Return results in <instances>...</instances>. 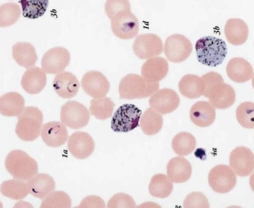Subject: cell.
<instances>
[{
  "label": "cell",
  "mask_w": 254,
  "mask_h": 208,
  "mask_svg": "<svg viewBox=\"0 0 254 208\" xmlns=\"http://www.w3.org/2000/svg\"><path fill=\"white\" fill-rule=\"evenodd\" d=\"M60 119L62 122L70 128L77 129L85 126L90 119V112L81 103L69 101L61 107Z\"/></svg>",
  "instance_id": "cell-6"
},
{
  "label": "cell",
  "mask_w": 254,
  "mask_h": 208,
  "mask_svg": "<svg viewBox=\"0 0 254 208\" xmlns=\"http://www.w3.org/2000/svg\"><path fill=\"white\" fill-rule=\"evenodd\" d=\"M224 33L230 43L234 45H240L247 41L249 28L243 20L240 18H230L226 22Z\"/></svg>",
  "instance_id": "cell-24"
},
{
  "label": "cell",
  "mask_w": 254,
  "mask_h": 208,
  "mask_svg": "<svg viewBox=\"0 0 254 208\" xmlns=\"http://www.w3.org/2000/svg\"><path fill=\"white\" fill-rule=\"evenodd\" d=\"M142 111L131 104L120 106L113 114L111 121L112 129L116 132H129L139 125Z\"/></svg>",
  "instance_id": "cell-5"
},
{
  "label": "cell",
  "mask_w": 254,
  "mask_h": 208,
  "mask_svg": "<svg viewBox=\"0 0 254 208\" xmlns=\"http://www.w3.org/2000/svg\"><path fill=\"white\" fill-rule=\"evenodd\" d=\"M114 106L112 99L104 96L92 99L89 109L91 114L97 119L105 120L112 115Z\"/></svg>",
  "instance_id": "cell-32"
},
{
  "label": "cell",
  "mask_w": 254,
  "mask_h": 208,
  "mask_svg": "<svg viewBox=\"0 0 254 208\" xmlns=\"http://www.w3.org/2000/svg\"><path fill=\"white\" fill-rule=\"evenodd\" d=\"M192 50V45L190 40L181 34H174L166 39L164 52L170 61L180 63L186 60Z\"/></svg>",
  "instance_id": "cell-8"
},
{
  "label": "cell",
  "mask_w": 254,
  "mask_h": 208,
  "mask_svg": "<svg viewBox=\"0 0 254 208\" xmlns=\"http://www.w3.org/2000/svg\"><path fill=\"white\" fill-rule=\"evenodd\" d=\"M47 83V76L43 69L31 67L24 73L21 81L23 89L27 93L36 95L44 89Z\"/></svg>",
  "instance_id": "cell-19"
},
{
  "label": "cell",
  "mask_w": 254,
  "mask_h": 208,
  "mask_svg": "<svg viewBox=\"0 0 254 208\" xmlns=\"http://www.w3.org/2000/svg\"><path fill=\"white\" fill-rule=\"evenodd\" d=\"M41 135L45 143L51 147L63 145L68 138L65 125L59 121H50L44 124L41 128Z\"/></svg>",
  "instance_id": "cell-17"
},
{
  "label": "cell",
  "mask_w": 254,
  "mask_h": 208,
  "mask_svg": "<svg viewBox=\"0 0 254 208\" xmlns=\"http://www.w3.org/2000/svg\"><path fill=\"white\" fill-rule=\"evenodd\" d=\"M22 15L29 19H36L46 11L49 0H20Z\"/></svg>",
  "instance_id": "cell-34"
},
{
  "label": "cell",
  "mask_w": 254,
  "mask_h": 208,
  "mask_svg": "<svg viewBox=\"0 0 254 208\" xmlns=\"http://www.w3.org/2000/svg\"><path fill=\"white\" fill-rule=\"evenodd\" d=\"M5 167L15 179L27 181L38 171L36 160L25 152L16 149L10 151L5 160Z\"/></svg>",
  "instance_id": "cell-3"
},
{
  "label": "cell",
  "mask_w": 254,
  "mask_h": 208,
  "mask_svg": "<svg viewBox=\"0 0 254 208\" xmlns=\"http://www.w3.org/2000/svg\"><path fill=\"white\" fill-rule=\"evenodd\" d=\"M70 60L68 50L63 47H56L48 50L43 55L41 66L46 73L57 74L65 69Z\"/></svg>",
  "instance_id": "cell-11"
},
{
  "label": "cell",
  "mask_w": 254,
  "mask_h": 208,
  "mask_svg": "<svg viewBox=\"0 0 254 208\" xmlns=\"http://www.w3.org/2000/svg\"><path fill=\"white\" fill-rule=\"evenodd\" d=\"M84 91L93 98L105 96L110 89V83L101 72L90 71L86 72L81 81Z\"/></svg>",
  "instance_id": "cell-12"
},
{
  "label": "cell",
  "mask_w": 254,
  "mask_h": 208,
  "mask_svg": "<svg viewBox=\"0 0 254 208\" xmlns=\"http://www.w3.org/2000/svg\"><path fill=\"white\" fill-rule=\"evenodd\" d=\"M163 45L161 39L153 33L138 35L132 45L135 55L141 59H148L162 54Z\"/></svg>",
  "instance_id": "cell-10"
},
{
  "label": "cell",
  "mask_w": 254,
  "mask_h": 208,
  "mask_svg": "<svg viewBox=\"0 0 254 208\" xmlns=\"http://www.w3.org/2000/svg\"><path fill=\"white\" fill-rule=\"evenodd\" d=\"M12 54L15 61L26 69L34 66L38 60L34 47L28 42H18L14 44Z\"/></svg>",
  "instance_id": "cell-26"
},
{
  "label": "cell",
  "mask_w": 254,
  "mask_h": 208,
  "mask_svg": "<svg viewBox=\"0 0 254 208\" xmlns=\"http://www.w3.org/2000/svg\"><path fill=\"white\" fill-rule=\"evenodd\" d=\"M195 48L198 61L209 67H216L222 64L227 53L225 42L211 36H204L197 40Z\"/></svg>",
  "instance_id": "cell-1"
},
{
  "label": "cell",
  "mask_w": 254,
  "mask_h": 208,
  "mask_svg": "<svg viewBox=\"0 0 254 208\" xmlns=\"http://www.w3.org/2000/svg\"><path fill=\"white\" fill-rule=\"evenodd\" d=\"M71 201L63 191H53L43 199L41 208H70Z\"/></svg>",
  "instance_id": "cell-37"
},
{
  "label": "cell",
  "mask_w": 254,
  "mask_h": 208,
  "mask_svg": "<svg viewBox=\"0 0 254 208\" xmlns=\"http://www.w3.org/2000/svg\"><path fill=\"white\" fill-rule=\"evenodd\" d=\"M215 108L208 102L198 101L191 107L190 117L196 125L205 127L210 125L215 119Z\"/></svg>",
  "instance_id": "cell-22"
},
{
  "label": "cell",
  "mask_w": 254,
  "mask_h": 208,
  "mask_svg": "<svg viewBox=\"0 0 254 208\" xmlns=\"http://www.w3.org/2000/svg\"><path fill=\"white\" fill-rule=\"evenodd\" d=\"M169 65L167 61L161 57L148 59L142 65L141 73L142 77L150 82H158L168 74Z\"/></svg>",
  "instance_id": "cell-20"
},
{
  "label": "cell",
  "mask_w": 254,
  "mask_h": 208,
  "mask_svg": "<svg viewBox=\"0 0 254 208\" xmlns=\"http://www.w3.org/2000/svg\"><path fill=\"white\" fill-rule=\"evenodd\" d=\"M141 129L147 135H154L160 131L163 125L161 114L152 108H148L141 116Z\"/></svg>",
  "instance_id": "cell-30"
},
{
  "label": "cell",
  "mask_w": 254,
  "mask_h": 208,
  "mask_svg": "<svg viewBox=\"0 0 254 208\" xmlns=\"http://www.w3.org/2000/svg\"><path fill=\"white\" fill-rule=\"evenodd\" d=\"M236 179L233 170L226 165L215 166L208 174L209 186L218 193H226L231 191L236 185Z\"/></svg>",
  "instance_id": "cell-9"
},
{
  "label": "cell",
  "mask_w": 254,
  "mask_h": 208,
  "mask_svg": "<svg viewBox=\"0 0 254 208\" xmlns=\"http://www.w3.org/2000/svg\"><path fill=\"white\" fill-rule=\"evenodd\" d=\"M2 205L1 204V203L0 201V208H2Z\"/></svg>",
  "instance_id": "cell-43"
},
{
  "label": "cell",
  "mask_w": 254,
  "mask_h": 208,
  "mask_svg": "<svg viewBox=\"0 0 254 208\" xmlns=\"http://www.w3.org/2000/svg\"><path fill=\"white\" fill-rule=\"evenodd\" d=\"M180 102V98L175 91L164 88L152 94L149 104L151 108L164 114L174 111L178 107Z\"/></svg>",
  "instance_id": "cell-13"
},
{
  "label": "cell",
  "mask_w": 254,
  "mask_h": 208,
  "mask_svg": "<svg viewBox=\"0 0 254 208\" xmlns=\"http://www.w3.org/2000/svg\"><path fill=\"white\" fill-rule=\"evenodd\" d=\"M204 86L203 96L207 98L210 90L216 84L224 82L222 77L218 73L210 72L203 75L201 77Z\"/></svg>",
  "instance_id": "cell-41"
},
{
  "label": "cell",
  "mask_w": 254,
  "mask_h": 208,
  "mask_svg": "<svg viewBox=\"0 0 254 208\" xmlns=\"http://www.w3.org/2000/svg\"><path fill=\"white\" fill-rule=\"evenodd\" d=\"M149 192L151 195L159 198L168 197L173 189V185L168 176L159 174L154 175L149 185Z\"/></svg>",
  "instance_id": "cell-31"
},
{
  "label": "cell",
  "mask_w": 254,
  "mask_h": 208,
  "mask_svg": "<svg viewBox=\"0 0 254 208\" xmlns=\"http://www.w3.org/2000/svg\"><path fill=\"white\" fill-rule=\"evenodd\" d=\"M0 192L3 196L15 200L23 199L29 193L27 182L15 179L3 182Z\"/></svg>",
  "instance_id": "cell-29"
},
{
  "label": "cell",
  "mask_w": 254,
  "mask_h": 208,
  "mask_svg": "<svg viewBox=\"0 0 254 208\" xmlns=\"http://www.w3.org/2000/svg\"><path fill=\"white\" fill-rule=\"evenodd\" d=\"M129 0H106L105 12L110 19L117 13L124 10H130Z\"/></svg>",
  "instance_id": "cell-38"
},
{
  "label": "cell",
  "mask_w": 254,
  "mask_h": 208,
  "mask_svg": "<svg viewBox=\"0 0 254 208\" xmlns=\"http://www.w3.org/2000/svg\"><path fill=\"white\" fill-rule=\"evenodd\" d=\"M236 118L243 127L253 129L254 127V104L251 102L241 104L237 108Z\"/></svg>",
  "instance_id": "cell-36"
},
{
  "label": "cell",
  "mask_w": 254,
  "mask_h": 208,
  "mask_svg": "<svg viewBox=\"0 0 254 208\" xmlns=\"http://www.w3.org/2000/svg\"><path fill=\"white\" fill-rule=\"evenodd\" d=\"M181 94L189 99H196L202 96L204 86L201 78L196 75L188 74L184 76L179 83Z\"/></svg>",
  "instance_id": "cell-28"
},
{
  "label": "cell",
  "mask_w": 254,
  "mask_h": 208,
  "mask_svg": "<svg viewBox=\"0 0 254 208\" xmlns=\"http://www.w3.org/2000/svg\"><path fill=\"white\" fill-rule=\"evenodd\" d=\"M21 13L20 7L16 3L9 2L0 5V27H7L15 23Z\"/></svg>",
  "instance_id": "cell-35"
},
{
  "label": "cell",
  "mask_w": 254,
  "mask_h": 208,
  "mask_svg": "<svg viewBox=\"0 0 254 208\" xmlns=\"http://www.w3.org/2000/svg\"><path fill=\"white\" fill-rule=\"evenodd\" d=\"M207 98L214 108L225 109L233 104L236 94L231 86L222 82L216 84L210 90Z\"/></svg>",
  "instance_id": "cell-16"
},
{
  "label": "cell",
  "mask_w": 254,
  "mask_h": 208,
  "mask_svg": "<svg viewBox=\"0 0 254 208\" xmlns=\"http://www.w3.org/2000/svg\"><path fill=\"white\" fill-rule=\"evenodd\" d=\"M174 152L180 156H187L195 148L196 140L191 133L181 132L174 136L172 142Z\"/></svg>",
  "instance_id": "cell-33"
},
{
  "label": "cell",
  "mask_w": 254,
  "mask_h": 208,
  "mask_svg": "<svg viewBox=\"0 0 254 208\" xmlns=\"http://www.w3.org/2000/svg\"><path fill=\"white\" fill-rule=\"evenodd\" d=\"M167 171L168 178L172 182L181 183L190 179L192 168L190 163L186 159L176 157L169 161Z\"/></svg>",
  "instance_id": "cell-25"
},
{
  "label": "cell",
  "mask_w": 254,
  "mask_h": 208,
  "mask_svg": "<svg viewBox=\"0 0 254 208\" xmlns=\"http://www.w3.org/2000/svg\"><path fill=\"white\" fill-rule=\"evenodd\" d=\"M53 86L57 95L64 99L74 97L79 88L76 77L68 71H63L57 74L53 80Z\"/></svg>",
  "instance_id": "cell-18"
},
{
  "label": "cell",
  "mask_w": 254,
  "mask_h": 208,
  "mask_svg": "<svg viewBox=\"0 0 254 208\" xmlns=\"http://www.w3.org/2000/svg\"><path fill=\"white\" fill-rule=\"evenodd\" d=\"M184 208H209L206 197L201 193L193 192L186 198L184 201Z\"/></svg>",
  "instance_id": "cell-40"
},
{
  "label": "cell",
  "mask_w": 254,
  "mask_h": 208,
  "mask_svg": "<svg viewBox=\"0 0 254 208\" xmlns=\"http://www.w3.org/2000/svg\"><path fill=\"white\" fill-rule=\"evenodd\" d=\"M229 163L237 175L241 177L249 176L254 170V154L247 147H238L231 152Z\"/></svg>",
  "instance_id": "cell-14"
},
{
  "label": "cell",
  "mask_w": 254,
  "mask_h": 208,
  "mask_svg": "<svg viewBox=\"0 0 254 208\" xmlns=\"http://www.w3.org/2000/svg\"><path fill=\"white\" fill-rule=\"evenodd\" d=\"M159 88L158 82H150L142 76L129 74L121 80L119 86L120 98L133 100L148 97Z\"/></svg>",
  "instance_id": "cell-2"
},
{
  "label": "cell",
  "mask_w": 254,
  "mask_h": 208,
  "mask_svg": "<svg viewBox=\"0 0 254 208\" xmlns=\"http://www.w3.org/2000/svg\"><path fill=\"white\" fill-rule=\"evenodd\" d=\"M15 127L17 136L25 141H32L41 133L43 121L42 111L34 106L25 107L18 115Z\"/></svg>",
  "instance_id": "cell-4"
},
{
  "label": "cell",
  "mask_w": 254,
  "mask_h": 208,
  "mask_svg": "<svg viewBox=\"0 0 254 208\" xmlns=\"http://www.w3.org/2000/svg\"><path fill=\"white\" fill-rule=\"evenodd\" d=\"M25 100L17 92H8L0 97V113L5 116L19 115L25 108Z\"/></svg>",
  "instance_id": "cell-27"
},
{
  "label": "cell",
  "mask_w": 254,
  "mask_h": 208,
  "mask_svg": "<svg viewBox=\"0 0 254 208\" xmlns=\"http://www.w3.org/2000/svg\"><path fill=\"white\" fill-rule=\"evenodd\" d=\"M95 144L92 137L87 132L76 131L69 137L67 148L73 156L83 159L93 152Z\"/></svg>",
  "instance_id": "cell-15"
},
{
  "label": "cell",
  "mask_w": 254,
  "mask_h": 208,
  "mask_svg": "<svg viewBox=\"0 0 254 208\" xmlns=\"http://www.w3.org/2000/svg\"><path fill=\"white\" fill-rule=\"evenodd\" d=\"M226 73L233 81L242 83L249 81L253 77V69L251 64L241 57L231 59L227 64Z\"/></svg>",
  "instance_id": "cell-21"
},
{
  "label": "cell",
  "mask_w": 254,
  "mask_h": 208,
  "mask_svg": "<svg viewBox=\"0 0 254 208\" xmlns=\"http://www.w3.org/2000/svg\"><path fill=\"white\" fill-rule=\"evenodd\" d=\"M79 208H105L104 201L96 196H90L84 198L78 206Z\"/></svg>",
  "instance_id": "cell-42"
},
{
  "label": "cell",
  "mask_w": 254,
  "mask_h": 208,
  "mask_svg": "<svg viewBox=\"0 0 254 208\" xmlns=\"http://www.w3.org/2000/svg\"><path fill=\"white\" fill-rule=\"evenodd\" d=\"M111 25L114 35L122 39L132 38L139 31L138 19L130 10L117 13L111 19Z\"/></svg>",
  "instance_id": "cell-7"
},
{
  "label": "cell",
  "mask_w": 254,
  "mask_h": 208,
  "mask_svg": "<svg viewBox=\"0 0 254 208\" xmlns=\"http://www.w3.org/2000/svg\"><path fill=\"white\" fill-rule=\"evenodd\" d=\"M136 205L133 198L125 193H118L108 201V208H135Z\"/></svg>",
  "instance_id": "cell-39"
},
{
  "label": "cell",
  "mask_w": 254,
  "mask_h": 208,
  "mask_svg": "<svg viewBox=\"0 0 254 208\" xmlns=\"http://www.w3.org/2000/svg\"><path fill=\"white\" fill-rule=\"evenodd\" d=\"M26 182L29 193L41 200L46 198L55 189V182L53 178L46 173L37 174Z\"/></svg>",
  "instance_id": "cell-23"
}]
</instances>
